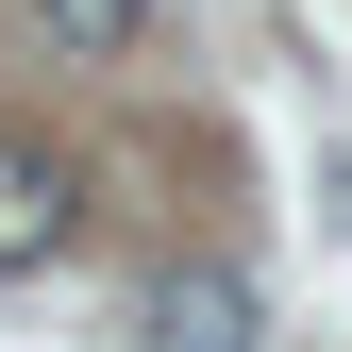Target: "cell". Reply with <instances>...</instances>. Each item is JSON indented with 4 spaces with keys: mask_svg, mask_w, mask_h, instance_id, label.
<instances>
[{
    "mask_svg": "<svg viewBox=\"0 0 352 352\" xmlns=\"http://www.w3.org/2000/svg\"><path fill=\"white\" fill-rule=\"evenodd\" d=\"M67 218H84L67 151H51V135H0V285H17V269H51V252H67Z\"/></svg>",
    "mask_w": 352,
    "mask_h": 352,
    "instance_id": "cell-1",
    "label": "cell"
},
{
    "mask_svg": "<svg viewBox=\"0 0 352 352\" xmlns=\"http://www.w3.org/2000/svg\"><path fill=\"white\" fill-rule=\"evenodd\" d=\"M135 336H151V352H252V336H269V302H252V269H168Z\"/></svg>",
    "mask_w": 352,
    "mask_h": 352,
    "instance_id": "cell-2",
    "label": "cell"
},
{
    "mask_svg": "<svg viewBox=\"0 0 352 352\" xmlns=\"http://www.w3.org/2000/svg\"><path fill=\"white\" fill-rule=\"evenodd\" d=\"M135 17H151V0H34V34H51L67 67H84V51H135Z\"/></svg>",
    "mask_w": 352,
    "mask_h": 352,
    "instance_id": "cell-3",
    "label": "cell"
}]
</instances>
